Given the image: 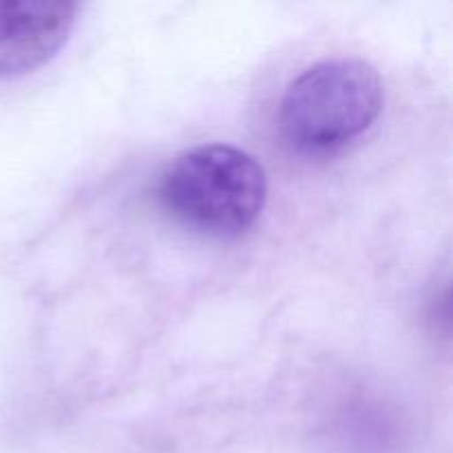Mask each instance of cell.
<instances>
[{
  "label": "cell",
  "mask_w": 453,
  "mask_h": 453,
  "mask_svg": "<svg viewBox=\"0 0 453 453\" xmlns=\"http://www.w3.org/2000/svg\"><path fill=\"white\" fill-rule=\"evenodd\" d=\"M379 71L365 60L339 58L305 69L279 104V135L303 157H327L370 131L383 111Z\"/></svg>",
  "instance_id": "1"
},
{
  "label": "cell",
  "mask_w": 453,
  "mask_h": 453,
  "mask_svg": "<svg viewBox=\"0 0 453 453\" xmlns=\"http://www.w3.org/2000/svg\"><path fill=\"white\" fill-rule=\"evenodd\" d=\"M268 180L250 153L203 144L177 155L157 181V202L180 224L212 234L246 233L265 206Z\"/></svg>",
  "instance_id": "2"
},
{
  "label": "cell",
  "mask_w": 453,
  "mask_h": 453,
  "mask_svg": "<svg viewBox=\"0 0 453 453\" xmlns=\"http://www.w3.org/2000/svg\"><path fill=\"white\" fill-rule=\"evenodd\" d=\"M78 4L60 0H0V78L29 73L69 40Z\"/></svg>",
  "instance_id": "3"
}]
</instances>
